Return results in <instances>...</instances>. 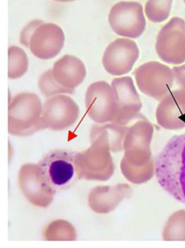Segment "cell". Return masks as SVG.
I'll list each match as a JSON object with an SVG mask.
<instances>
[{"label":"cell","instance_id":"1","mask_svg":"<svg viewBox=\"0 0 185 248\" xmlns=\"http://www.w3.org/2000/svg\"><path fill=\"white\" fill-rule=\"evenodd\" d=\"M155 175L166 192L185 204V133L170 138L157 155Z\"/></svg>","mask_w":185,"mask_h":248},{"label":"cell","instance_id":"2","mask_svg":"<svg viewBox=\"0 0 185 248\" xmlns=\"http://www.w3.org/2000/svg\"><path fill=\"white\" fill-rule=\"evenodd\" d=\"M75 153L67 149H56L47 154L38 164L44 184L52 192L71 186L76 178Z\"/></svg>","mask_w":185,"mask_h":248},{"label":"cell","instance_id":"3","mask_svg":"<svg viewBox=\"0 0 185 248\" xmlns=\"http://www.w3.org/2000/svg\"><path fill=\"white\" fill-rule=\"evenodd\" d=\"M156 53L165 63L180 65L185 62V21L172 18L157 34Z\"/></svg>","mask_w":185,"mask_h":248},{"label":"cell","instance_id":"4","mask_svg":"<svg viewBox=\"0 0 185 248\" xmlns=\"http://www.w3.org/2000/svg\"><path fill=\"white\" fill-rule=\"evenodd\" d=\"M108 21L115 34L126 38H138L147 25L143 6L136 2L122 1L115 4L109 11Z\"/></svg>","mask_w":185,"mask_h":248},{"label":"cell","instance_id":"5","mask_svg":"<svg viewBox=\"0 0 185 248\" xmlns=\"http://www.w3.org/2000/svg\"><path fill=\"white\" fill-rule=\"evenodd\" d=\"M138 57L139 49L135 42L128 38H118L106 47L102 64L111 75L121 76L132 70Z\"/></svg>","mask_w":185,"mask_h":248},{"label":"cell","instance_id":"6","mask_svg":"<svg viewBox=\"0 0 185 248\" xmlns=\"http://www.w3.org/2000/svg\"><path fill=\"white\" fill-rule=\"evenodd\" d=\"M138 88L147 94L159 96L173 83V69L157 62H150L138 66L135 72Z\"/></svg>","mask_w":185,"mask_h":248},{"label":"cell","instance_id":"7","mask_svg":"<svg viewBox=\"0 0 185 248\" xmlns=\"http://www.w3.org/2000/svg\"><path fill=\"white\" fill-rule=\"evenodd\" d=\"M64 43L65 34L59 26L52 23H43L32 34L29 48L38 59L49 60L59 54Z\"/></svg>","mask_w":185,"mask_h":248},{"label":"cell","instance_id":"8","mask_svg":"<svg viewBox=\"0 0 185 248\" xmlns=\"http://www.w3.org/2000/svg\"><path fill=\"white\" fill-rule=\"evenodd\" d=\"M52 71L56 82L68 89L78 86L86 77L84 63L71 55H65L55 62Z\"/></svg>","mask_w":185,"mask_h":248},{"label":"cell","instance_id":"9","mask_svg":"<svg viewBox=\"0 0 185 248\" xmlns=\"http://www.w3.org/2000/svg\"><path fill=\"white\" fill-rule=\"evenodd\" d=\"M8 77L10 79H17L23 77L29 68V60L24 50L17 46L8 49Z\"/></svg>","mask_w":185,"mask_h":248},{"label":"cell","instance_id":"10","mask_svg":"<svg viewBox=\"0 0 185 248\" xmlns=\"http://www.w3.org/2000/svg\"><path fill=\"white\" fill-rule=\"evenodd\" d=\"M173 0H148L144 8L147 18L153 23H162L170 16Z\"/></svg>","mask_w":185,"mask_h":248},{"label":"cell","instance_id":"11","mask_svg":"<svg viewBox=\"0 0 185 248\" xmlns=\"http://www.w3.org/2000/svg\"><path fill=\"white\" fill-rule=\"evenodd\" d=\"M39 86L42 92L47 95H52L57 93H71V89L64 88L56 82L52 70L47 71L40 77Z\"/></svg>","mask_w":185,"mask_h":248},{"label":"cell","instance_id":"12","mask_svg":"<svg viewBox=\"0 0 185 248\" xmlns=\"http://www.w3.org/2000/svg\"><path fill=\"white\" fill-rule=\"evenodd\" d=\"M42 20H34L27 24L22 30L20 36V44L23 45L26 47H29V42L32 34L34 32L38 27L43 24Z\"/></svg>","mask_w":185,"mask_h":248},{"label":"cell","instance_id":"13","mask_svg":"<svg viewBox=\"0 0 185 248\" xmlns=\"http://www.w3.org/2000/svg\"><path fill=\"white\" fill-rule=\"evenodd\" d=\"M173 71L174 77L179 83L185 87V64L174 66Z\"/></svg>","mask_w":185,"mask_h":248},{"label":"cell","instance_id":"14","mask_svg":"<svg viewBox=\"0 0 185 248\" xmlns=\"http://www.w3.org/2000/svg\"><path fill=\"white\" fill-rule=\"evenodd\" d=\"M53 1H55V2H71V0H53Z\"/></svg>","mask_w":185,"mask_h":248},{"label":"cell","instance_id":"15","mask_svg":"<svg viewBox=\"0 0 185 248\" xmlns=\"http://www.w3.org/2000/svg\"><path fill=\"white\" fill-rule=\"evenodd\" d=\"M184 2H185V0H184Z\"/></svg>","mask_w":185,"mask_h":248},{"label":"cell","instance_id":"16","mask_svg":"<svg viewBox=\"0 0 185 248\" xmlns=\"http://www.w3.org/2000/svg\"><path fill=\"white\" fill-rule=\"evenodd\" d=\"M71 1H75V0H71Z\"/></svg>","mask_w":185,"mask_h":248}]
</instances>
